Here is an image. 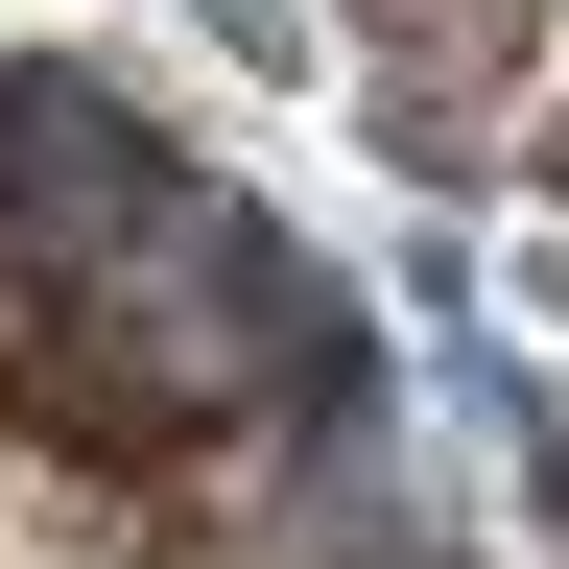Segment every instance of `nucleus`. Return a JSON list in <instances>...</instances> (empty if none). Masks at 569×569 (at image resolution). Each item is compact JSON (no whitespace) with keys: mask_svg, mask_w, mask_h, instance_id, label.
<instances>
[{"mask_svg":"<svg viewBox=\"0 0 569 569\" xmlns=\"http://www.w3.org/2000/svg\"><path fill=\"white\" fill-rule=\"evenodd\" d=\"M0 380L71 451H213L261 403H356V309L96 71H0Z\"/></svg>","mask_w":569,"mask_h":569,"instance_id":"f257e3e1","label":"nucleus"},{"mask_svg":"<svg viewBox=\"0 0 569 569\" xmlns=\"http://www.w3.org/2000/svg\"><path fill=\"white\" fill-rule=\"evenodd\" d=\"M546 522H569V427H546Z\"/></svg>","mask_w":569,"mask_h":569,"instance_id":"f03ea898","label":"nucleus"}]
</instances>
